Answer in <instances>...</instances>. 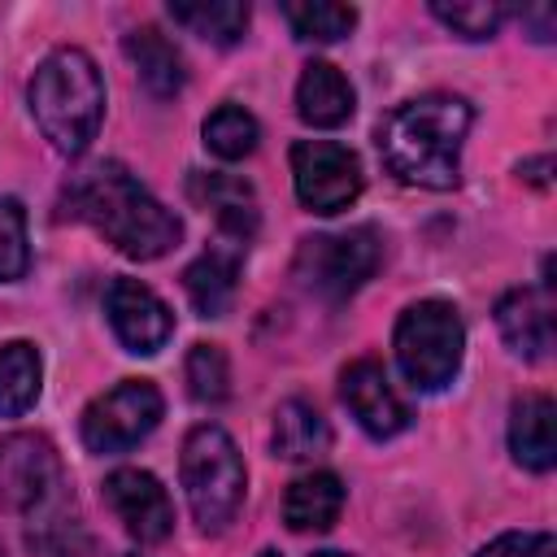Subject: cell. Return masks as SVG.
Segmentation results:
<instances>
[{"label": "cell", "mask_w": 557, "mask_h": 557, "mask_svg": "<svg viewBox=\"0 0 557 557\" xmlns=\"http://www.w3.org/2000/svg\"><path fill=\"white\" fill-rule=\"evenodd\" d=\"M257 139H261V126L244 104H218L205 117V148L222 161H244L257 148Z\"/></svg>", "instance_id": "obj_24"}, {"label": "cell", "mask_w": 557, "mask_h": 557, "mask_svg": "<svg viewBox=\"0 0 557 557\" xmlns=\"http://www.w3.org/2000/svg\"><path fill=\"white\" fill-rule=\"evenodd\" d=\"M257 557H278V553H274V548H261V553H257Z\"/></svg>", "instance_id": "obj_31"}, {"label": "cell", "mask_w": 557, "mask_h": 557, "mask_svg": "<svg viewBox=\"0 0 557 557\" xmlns=\"http://www.w3.org/2000/svg\"><path fill=\"white\" fill-rule=\"evenodd\" d=\"M0 505L22 518L35 557H87L91 544L65 466L44 435L22 431L0 440Z\"/></svg>", "instance_id": "obj_1"}, {"label": "cell", "mask_w": 557, "mask_h": 557, "mask_svg": "<svg viewBox=\"0 0 557 557\" xmlns=\"http://www.w3.org/2000/svg\"><path fill=\"white\" fill-rule=\"evenodd\" d=\"M178 479H183V496H187L196 527L209 535L222 531L244 505L248 470H244L235 440L218 422H200L187 431L183 457H178Z\"/></svg>", "instance_id": "obj_5"}, {"label": "cell", "mask_w": 557, "mask_h": 557, "mask_svg": "<svg viewBox=\"0 0 557 557\" xmlns=\"http://www.w3.org/2000/svg\"><path fill=\"white\" fill-rule=\"evenodd\" d=\"M479 557H553L548 531H505L479 548Z\"/></svg>", "instance_id": "obj_28"}, {"label": "cell", "mask_w": 557, "mask_h": 557, "mask_svg": "<svg viewBox=\"0 0 557 557\" xmlns=\"http://www.w3.org/2000/svg\"><path fill=\"white\" fill-rule=\"evenodd\" d=\"M283 17L292 22L296 39H309V44H335L357 26V9L331 4V0H287Z\"/></svg>", "instance_id": "obj_23"}, {"label": "cell", "mask_w": 557, "mask_h": 557, "mask_svg": "<svg viewBox=\"0 0 557 557\" xmlns=\"http://www.w3.org/2000/svg\"><path fill=\"white\" fill-rule=\"evenodd\" d=\"M104 505L126 527V535H135L139 544H161L174 531V505L161 479L139 466H122L104 479Z\"/></svg>", "instance_id": "obj_11"}, {"label": "cell", "mask_w": 557, "mask_h": 557, "mask_svg": "<svg viewBox=\"0 0 557 557\" xmlns=\"http://www.w3.org/2000/svg\"><path fill=\"white\" fill-rule=\"evenodd\" d=\"M104 318L117 335V344L126 352H139V357H152L170 344L174 335V313L170 305L139 278H113L109 292H104Z\"/></svg>", "instance_id": "obj_10"}, {"label": "cell", "mask_w": 557, "mask_h": 557, "mask_svg": "<svg viewBox=\"0 0 557 557\" xmlns=\"http://www.w3.org/2000/svg\"><path fill=\"white\" fill-rule=\"evenodd\" d=\"M165 413V400L157 392V383L148 379H122L117 387H109L104 396H96L83 409L78 435L91 453H126L139 440H148L157 431Z\"/></svg>", "instance_id": "obj_8"}, {"label": "cell", "mask_w": 557, "mask_h": 557, "mask_svg": "<svg viewBox=\"0 0 557 557\" xmlns=\"http://www.w3.org/2000/svg\"><path fill=\"white\" fill-rule=\"evenodd\" d=\"M170 17L183 30H191L196 39L218 44V48L239 44L248 30V4H239V0H174Z\"/></svg>", "instance_id": "obj_22"}, {"label": "cell", "mask_w": 557, "mask_h": 557, "mask_svg": "<svg viewBox=\"0 0 557 557\" xmlns=\"http://www.w3.org/2000/svg\"><path fill=\"white\" fill-rule=\"evenodd\" d=\"M0 557H4V548H0Z\"/></svg>", "instance_id": "obj_32"}, {"label": "cell", "mask_w": 557, "mask_h": 557, "mask_svg": "<svg viewBox=\"0 0 557 557\" xmlns=\"http://www.w3.org/2000/svg\"><path fill=\"white\" fill-rule=\"evenodd\" d=\"M496 326L518 357H527V361L548 357V348H553V283L505 292L496 300Z\"/></svg>", "instance_id": "obj_13"}, {"label": "cell", "mask_w": 557, "mask_h": 557, "mask_svg": "<svg viewBox=\"0 0 557 557\" xmlns=\"http://www.w3.org/2000/svg\"><path fill=\"white\" fill-rule=\"evenodd\" d=\"M26 100L44 139L65 157H83L104 117V78L83 48H57L35 65Z\"/></svg>", "instance_id": "obj_4"}, {"label": "cell", "mask_w": 557, "mask_h": 557, "mask_svg": "<svg viewBox=\"0 0 557 557\" xmlns=\"http://www.w3.org/2000/svg\"><path fill=\"white\" fill-rule=\"evenodd\" d=\"M400 374L418 392H440L457 379L461 357H466V326L457 305L448 300H418L400 313L396 335H392Z\"/></svg>", "instance_id": "obj_6"}, {"label": "cell", "mask_w": 557, "mask_h": 557, "mask_svg": "<svg viewBox=\"0 0 557 557\" xmlns=\"http://www.w3.org/2000/svg\"><path fill=\"white\" fill-rule=\"evenodd\" d=\"M239 261H244V244H218L209 252H200L187 270H183V292L191 300V309L200 318H222L235 300L239 287Z\"/></svg>", "instance_id": "obj_15"}, {"label": "cell", "mask_w": 557, "mask_h": 557, "mask_svg": "<svg viewBox=\"0 0 557 557\" xmlns=\"http://www.w3.org/2000/svg\"><path fill=\"white\" fill-rule=\"evenodd\" d=\"M44 387V361L30 339L0 344V418H22Z\"/></svg>", "instance_id": "obj_21"}, {"label": "cell", "mask_w": 557, "mask_h": 557, "mask_svg": "<svg viewBox=\"0 0 557 557\" xmlns=\"http://www.w3.org/2000/svg\"><path fill=\"white\" fill-rule=\"evenodd\" d=\"M553 400L540 396V392H527L513 400L509 409V453L522 470H553L557 461V444H553Z\"/></svg>", "instance_id": "obj_17"}, {"label": "cell", "mask_w": 557, "mask_h": 557, "mask_svg": "<svg viewBox=\"0 0 557 557\" xmlns=\"http://www.w3.org/2000/svg\"><path fill=\"white\" fill-rule=\"evenodd\" d=\"M431 13H435L453 35H461V39H487V35H496L500 22H505V4H496V0H461V4L435 0Z\"/></svg>", "instance_id": "obj_26"}, {"label": "cell", "mask_w": 557, "mask_h": 557, "mask_svg": "<svg viewBox=\"0 0 557 557\" xmlns=\"http://www.w3.org/2000/svg\"><path fill=\"white\" fill-rule=\"evenodd\" d=\"M522 22H527V26L535 30V35H531L535 44H548V39H553V30H557V17H553V9H548V4L522 9Z\"/></svg>", "instance_id": "obj_29"}, {"label": "cell", "mask_w": 557, "mask_h": 557, "mask_svg": "<svg viewBox=\"0 0 557 557\" xmlns=\"http://www.w3.org/2000/svg\"><path fill=\"white\" fill-rule=\"evenodd\" d=\"M383 257L374 226H352L339 235H309L296 248V278L322 300H348Z\"/></svg>", "instance_id": "obj_7"}, {"label": "cell", "mask_w": 557, "mask_h": 557, "mask_svg": "<svg viewBox=\"0 0 557 557\" xmlns=\"http://www.w3.org/2000/svg\"><path fill=\"white\" fill-rule=\"evenodd\" d=\"M126 57H131V65H135V74H139V83L148 87V96H157V100H170V96H178L183 91V83H187V70H183V57H178V48L157 30V26H135L131 35H126Z\"/></svg>", "instance_id": "obj_19"}, {"label": "cell", "mask_w": 557, "mask_h": 557, "mask_svg": "<svg viewBox=\"0 0 557 557\" xmlns=\"http://www.w3.org/2000/svg\"><path fill=\"white\" fill-rule=\"evenodd\" d=\"M474 109L453 91H426L387 109L374 126L383 165L413 187L448 191L461 178V144L470 135Z\"/></svg>", "instance_id": "obj_3"}, {"label": "cell", "mask_w": 557, "mask_h": 557, "mask_svg": "<svg viewBox=\"0 0 557 557\" xmlns=\"http://www.w3.org/2000/svg\"><path fill=\"white\" fill-rule=\"evenodd\" d=\"M65 213L87 222L131 261H157L183 239V222L122 161H96L65 187Z\"/></svg>", "instance_id": "obj_2"}, {"label": "cell", "mask_w": 557, "mask_h": 557, "mask_svg": "<svg viewBox=\"0 0 557 557\" xmlns=\"http://www.w3.org/2000/svg\"><path fill=\"white\" fill-rule=\"evenodd\" d=\"M183 374H187V392L200 405H218L231 392V366H226V352L218 344H191Z\"/></svg>", "instance_id": "obj_25"}, {"label": "cell", "mask_w": 557, "mask_h": 557, "mask_svg": "<svg viewBox=\"0 0 557 557\" xmlns=\"http://www.w3.org/2000/svg\"><path fill=\"white\" fill-rule=\"evenodd\" d=\"M292 183H296V200L309 213L331 218L361 196L366 174L352 148L335 139H300L292 144Z\"/></svg>", "instance_id": "obj_9"}, {"label": "cell", "mask_w": 557, "mask_h": 557, "mask_svg": "<svg viewBox=\"0 0 557 557\" xmlns=\"http://www.w3.org/2000/svg\"><path fill=\"white\" fill-rule=\"evenodd\" d=\"M339 400L348 405V413L357 418V426L374 440H392L409 426V405L400 400V392L392 387L387 370L374 357H361L352 366H344L339 374Z\"/></svg>", "instance_id": "obj_12"}, {"label": "cell", "mask_w": 557, "mask_h": 557, "mask_svg": "<svg viewBox=\"0 0 557 557\" xmlns=\"http://www.w3.org/2000/svg\"><path fill=\"white\" fill-rule=\"evenodd\" d=\"M270 440H274V457H283V461H313V457H322L331 448V426H326V418L309 400L292 396V400H283L274 409V435Z\"/></svg>", "instance_id": "obj_20"}, {"label": "cell", "mask_w": 557, "mask_h": 557, "mask_svg": "<svg viewBox=\"0 0 557 557\" xmlns=\"http://www.w3.org/2000/svg\"><path fill=\"white\" fill-rule=\"evenodd\" d=\"M339 509H344V483H339V474H331V470H309V474H300V479L287 487V496H283V522H287L292 531H300V535H309V531H331L335 518H339Z\"/></svg>", "instance_id": "obj_18"}, {"label": "cell", "mask_w": 557, "mask_h": 557, "mask_svg": "<svg viewBox=\"0 0 557 557\" xmlns=\"http://www.w3.org/2000/svg\"><path fill=\"white\" fill-rule=\"evenodd\" d=\"M357 109V96H352V83L331 65V61H309L300 70V83H296V113L305 126L313 131H335L352 117Z\"/></svg>", "instance_id": "obj_16"}, {"label": "cell", "mask_w": 557, "mask_h": 557, "mask_svg": "<svg viewBox=\"0 0 557 557\" xmlns=\"http://www.w3.org/2000/svg\"><path fill=\"white\" fill-rule=\"evenodd\" d=\"M313 557H348V553H335V548H326V553H313Z\"/></svg>", "instance_id": "obj_30"}, {"label": "cell", "mask_w": 557, "mask_h": 557, "mask_svg": "<svg viewBox=\"0 0 557 557\" xmlns=\"http://www.w3.org/2000/svg\"><path fill=\"white\" fill-rule=\"evenodd\" d=\"M187 191H191V200L205 209V213H213V222L235 239V244H248L252 235H257V222H261V213H257V196H252V187L244 183V178H235V174H191L187 178Z\"/></svg>", "instance_id": "obj_14"}, {"label": "cell", "mask_w": 557, "mask_h": 557, "mask_svg": "<svg viewBox=\"0 0 557 557\" xmlns=\"http://www.w3.org/2000/svg\"><path fill=\"white\" fill-rule=\"evenodd\" d=\"M30 265V244H26V209L13 196H0V283L22 278Z\"/></svg>", "instance_id": "obj_27"}]
</instances>
